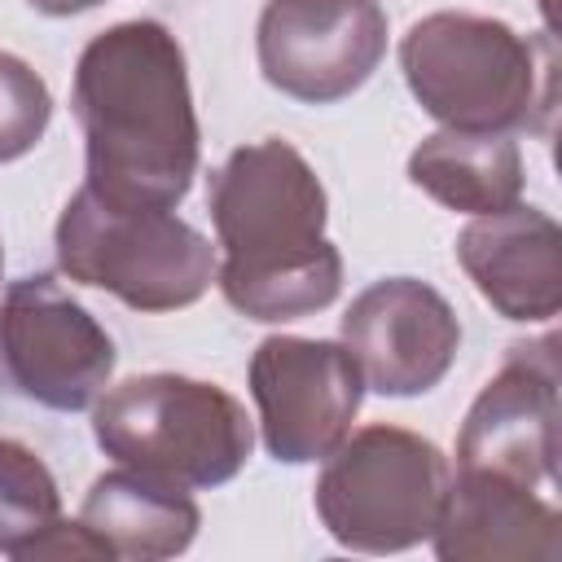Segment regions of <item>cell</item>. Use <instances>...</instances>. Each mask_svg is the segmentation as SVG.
Instances as JSON below:
<instances>
[{
    "label": "cell",
    "mask_w": 562,
    "mask_h": 562,
    "mask_svg": "<svg viewBox=\"0 0 562 562\" xmlns=\"http://www.w3.org/2000/svg\"><path fill=\"white\" fill-rule=\"evenodd\" d=\"M70 110L83 132V184L119 206L176 211L198 176L202 132L180 40L132 18L92 35L75 61Z\"/></svg>",
    "instance_id": "1"
},
{
    "label": "cell",
    "mask_w": 562,
    "mask_h": 562,
    "mask_svg": "<svg viewBox=\"0 0 562 562\" xmlns=\"http://www.w3.org/2000/svg\"><path fill=\"white\" fill-rule=\"evenodd\" d=\"M220 259L215 285L246 321H299L342 290V255L325 237L329 198L312 162L281 136L233 149L206 184Z\"/></svg>",
    "instance_id": "2"
},
{
    "label": "cell",
    "mask_w": 562,
    "mask_h": 562,
    "mask_svg": "<svg viewBox=\"0 0 562 562\" xmlns=\"http://www.w3.org/2000/svg\"><path fill=\"white\" fill-rule=\"evenodd\" d=\"M413 101L452 132H531L553 110V40L518 35L501 18L439 9L400 40Z\"/></svg>",
    "instance_id": "3"
},
{
    "label": "cell",
    "mask_w": 562,
    "mask_h": 562,
    "mask_svg": "<svg viewBox=\"0 0 562 562\" xmlns=\"http://www.w3.org/2000/svg\"><path fill=\"white\" fill-rule=\"evenodd\" d=\"M92 439L119 465L202 492L241 474L255 422L241 400L184 373H136L92 404Z\"/></svg>",
    "instance_id": "4"
},
{
    "label": "cell",
    "mask_w": 562,
    "mask_h": 562,
    "mask_svg": "<svg viewBox=\"0 0 562 562\" xmlns=\"http://www.w3.org/2000/svg\"><path fill=\"white\" fill-rule=\"evenodd\" d=\"M57 268L132 312H176L198 303L215 281V246L162 206H119L88 184L61 206Z\"/></svg>",
    "instance_id": "5"
},
{
    "label": "cell",
    "mask_w": 562,
    "mask_h": 562,
    "mask_svg": "<svg viewBox=\"0 0 562 562\" xmlns=\"http://www.w3.org/2000/svg\"><path fill=\"white\" fill-rule=\"evenodd\" d=\"M452 465L417 430L360 426L321 465L312 505L334 544L351 553H404L430 540Z\"/></svg>",
    "instance_id": "6"
},
{
    "label": "cell",
    "mask_w": 562,
    "mask_h": 562,
    "mask_svg": "<svg viewBox=\"0 0 562 562\" xmlns=\"http://www.w3.org/2000/svg\"><path fill=\"white\" fill-rule=\"evenodd\" d=\"M119 364L105 325L48 272H31L0 294V378L22 400L53 413H83Z\"/></svg>",
    "instance_id": "7"
},
{
    "label": "cell",
    "mask_w": 562,
    "mask_h": 562,
    "mask_svg": "<svg viewBox=\"0 0 562 562\" xmlns=\"http://www.w3.org/2000/svg\"><path fill=\"white\" fill-rule=\"evenodd\" d=\"M250 400L268 457L285 465L325 461L347 435L364 400V378L342 342L272 334L255 347Z\"/></svg>",
    "instance_id": "8"
},
{
    "label": "cell",
    "mask_w": 562,
    "mask_h": 562,
    "mask_svg": "<svg viewBox=\"0 0 562 562\" xmlns=\"http://www.w3.org/2000/svg\"><path fill=\"white\" fill-rule=\"evenodd\" d=\"M562 369L558 334L514 342L487 386L474 395L461 435L457 470L496 474L522 487L558 483V426H562Z\"/></svg>",
    "instance_id": "9"
},
{
    "label": "cell",
    "mask_w": 562,
    "mask_h": 562,
    "mask_svg": "<svg viewBox=\"0 0 562 562\" xmlns=\"http://www.w3.org/2000/svg\"><path fill=\"white\" fill-rule=\"evenodd\" d=\"M255 53L277 92L303 105H334L382 66L386 9L378 0H268Z\"/></svg>",
    "instance_id": "10"
},
{
    "label": "cell",
    "mask_w": 562,
    "mask_h": 562,
    "mask_svg": "<svg viewBox=\"0 0 562 562\" xmlns=\"http://www.w3.org/2000/svg\"><path fill=\"white\" fill-rule=\"evenodd\" d=\"M338 342L351 351L369 391L408 400L448 378L461 351V321L435 285L417 277H382L351 299Z\"/></svg>",
    "instance_id": "11"
},
{
    "label": "cell",
    "mask_w": 562,
    "mask_h": 562,
    "mask_svg": "<svg viewBox=\"0 0 562 562\" xmlns=\"http://www.w3.org/2000/svg\"><path fill=\"white\" fill-rule=\"evenodd\" d=\"M457 263L505 321H553L562 307V228L540 206L474 215L457 233Z\"/></svg>",
    "instance_id": "12"
},
{
    "label": "cell",
    "mask_w": 562,
    "mask_h": 562,
    "mask_svg": "<svg viewBox=\"0 0 562 562\" xmlns=\"http://www.w3.org/2000/svg\"><path fill=\"white\" fill-rule=\"evenodd\" d=\"M430 549L443 562H558L562 514L536 487L457 470Z\"/></svg>",
    "instance_id": "13"
},
{
    "label": "cell",
    "mask_w": 562,
    "mask_h": 562,
    "mask_svg": "<svg viewBox=\"0 0 562 562\" xmlns=\"http://www.w3.org/2000/svg\"><path fill=\"white\" fill-rule=\"evenodd\" d=\"M79 522L105 544L110 562H162L193 544L202 527V509L193 505L189 487L162 483L154 474H140L132 465L105 470L92 479Z\"/></svg>",
    "instance_id": "14"
},
{
    "label": "cell",
    "mask_w": 562,
    "mask_h": 562,
    "mask_svg": "<svg viewBox=\"0 0 562 562\" xmlns=\"http://www.w3.org/2000/svg\"><path fill=\"white\" fill-rule=\"evenodd\" d=\"M408 180L448 211L492 215L522 198V149L509 132H430L408 154Z\"/></svg>",
    "instance_id": "15"
},
{
    "label": "cell",
    "mask_w": 562,
    "mask_h": 562,
    "mask_svg": "<svg viewBox=\"0 0 562 562\" xmlns=\"http://www.w3.org/2000/svg\"><path fill=\"white\" fill-rule=\"evenodd\" d=\"M57 518L61 492L44 457L0 435V553L22 562Z\"/></svg>",
    "instance_id": "16"
},
{
    "label": "cell",
    "mask_w": 562,
    "mask_h": 562,
    "mask_svg": "<svg viewBox=\"0 0 562 562\" xmlns=\"http://www.w3.org/2000/svg\"><path fill=\"white\" fill-rule=\"evenodd\" d=\"M53 119L48 83L13 53L0 48V162H18L31 154Z\"/></svg>",
    "instance_id": "17"
},
{
    "label": "cell",
    "mask_w": 562,
    "mask_h": 562,
    "mask_svg": "<svg viewBox=\"0 0 562 562\" xmlns=\"http://www.w3.org/2000/svg\"><path fill=\"white\" fill-rule=\"evenodd\" d=\"M35 13H44V18H70V13H83V9H97V4H105V0H26Z\"/></svg>",
    "instance_id": "18"
},
{
    "label": "cell",
    "mask_w": 562,
    "mask_h": 562,
    "mask_svg": "<svg viewBox=\"0 0 562 562\" xmlns=\"http://www.w3.org/2000/svg\"><path fill=\"white\" fill-rule=\"evenodd\" d=\"M0 272H4V250H0Z\"/></svg>",
    "instance_id": "19"
}]
</instances>
